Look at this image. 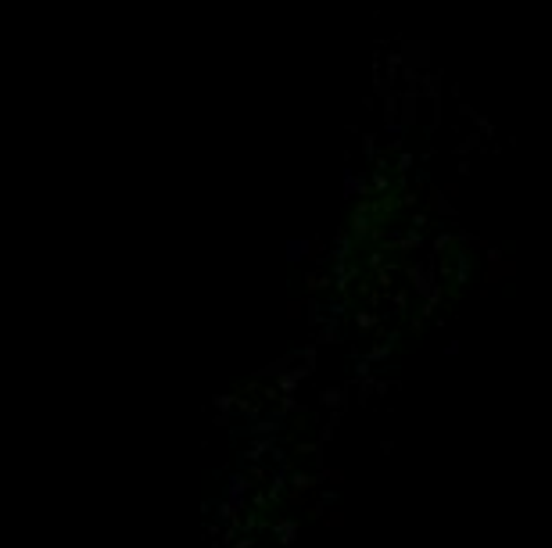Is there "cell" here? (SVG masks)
I'll return each mask as SVG.
<instances>
[{
  "label": "cell",
  "instance_id": "cell-1",
  "mask_svg": "<svg viewBox=\"0 0 552 548\" xmlns=\"http://www.w3.org/2000/svg\"><path fill=\"white\" fill-rule=\"evenodd\" d=\"M269 534L276 538V545H280V548H294L298 538H301V523L290 520V516H276L273 527H269Z\"/></svg>",
  "mask_w": 552,
  "mask_h": 548
},
{
  "label": "cell",
  "instance_id": "cell-2",
  "mask_svg": "<svg viewBox=\"0 0 552 548\" xmlns=\"http://www.w3.org/2000/svg\"><path fill=\"white\" fill-rule=\"evenodd\" d=\"M276 430H280V423H255V426H248V434H255V437H269Z\"/></svg>",
  "mask_w": 552,
  "mask_h": 548
},
{
  "label": "cell",
  "instance_id": "cell-3",
  "mask_svg": "<svg viewBox=\"0 0 552 548\" xmlns=\"http://www.w3.org/2000/svg\"><path fill=\"white\" fill-rule=\"evenodd\" d=\"M316 498L323 501V505H337V501H341V495H337L333 487H323V491H319V487H316Z\"/></svg>",
  "mask_w": 552,
  "mask_h": 548
},
{
  "label": "cell",
  "instance_id": "cell-4",
  "mask_svg": "<svg viewBox=\"0 0 552 548\" xmlns=\"http://www.w3.org/2000/svg\"><path fill=\"white\" fill-rule=\"evenodd\" d=\"M290 505H309V491H301V487H290Z\"/></svg>",
  "mask_w": 552,
  "mask_h": 548
},
{
  "label": "cell",
  "instance_id": "cell-5",
  "mask_svg": "<svg viewBox=\"0 0 552 548\" xmlns=\"http://www.w3.org/2000/svg\"><path fill=\"white\" fill-rule=\"evenodd\" d=\"M323 512H327V505H323L319 498H316V505H309V509H305V516H309V520H323Z\"/></svg>",
  "mask_w": 552,
  "mask_h": 548
},
{
  "label": "cell",
  "instance_id": "cell-6",
  "mask_svg": "<svg viewBox=\"0 0 552 548\" xmlns=\"http://www.w3.org/2000/svg\"><path fill=\"white\" fill-rule=\"evenodd\" d=\"M229 548H255V534H240V538H237L233 545H229Z\"/></svg>",
  "mask_w": 552,
  "mask_h": 548
},
{
  "label": "cell",
  "instance_id": "cell-7",
  "mask_svg": "<svg viewBox=\"0 0 552 548\" xmlns=\"http://www.w3.org/2000/svg\"><path fill=\"white\" fill-rule=\"evenodd\" d=\"M337 401H341V391H327L323 394V405H337Z\"/></svg>",
  "mask_w": 552,
  "mask_h": 548
}]
</instances>
